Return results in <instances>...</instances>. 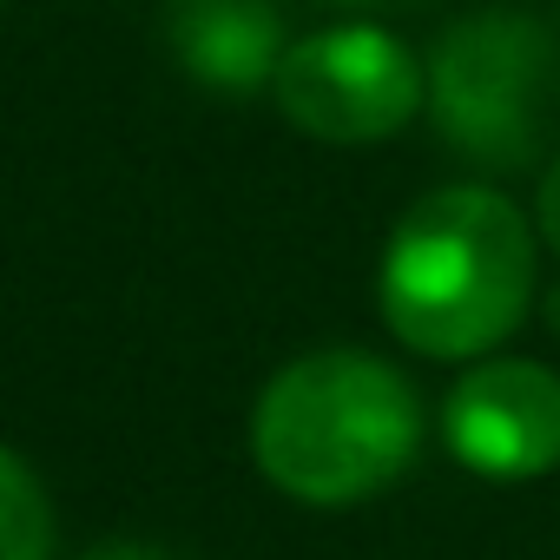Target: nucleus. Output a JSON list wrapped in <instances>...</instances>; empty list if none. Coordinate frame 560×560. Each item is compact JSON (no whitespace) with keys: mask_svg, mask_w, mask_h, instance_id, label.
<instances>
[{"mask_svg":"<svg viewBox=\"0 0 560 560\" xmlns=\"http://www.w3.org/2000/svg\"><path fill=\"white\" fill-rule=\"evenodd\" d=\"M540 231L494 185H442L416 198L376 264V311L409 357L481 363L534 311Z\"/></svg>","mask_w":560,"mask_h":560,"instance_id":"obj_1","label":"nucleus"},{"mask_svg":"<svg viewBox=\"0 0 560 560\" xmlns=\"http://www.w3.org/2000/svg\"><path fill=\"white\" fill-rule=\"evenodd\" d=\"M422 429V396L396 363L370 350H311L257 389L250 462L304 508H350L416 468Z\"/></svg>","mask_w":560,"mask_h":560,"instance_id":"obj_2","label":"nucleus"},{"mask_svg":"<svg viewBox=\"0 0 560 560\" xmlns=\"http://www.w3.org/2000/svg\"><path fill=\"white\" fill-rule=\"evenodd\" d=\"M435 132L475 165H534L560 113V40L527 14H468L422 60Z\"/></svg>","mask_w":560,"mask_h":560,"instance_id":"obj_3","label":"nucleus"},{"mask_svg":"<svg viewBox=\"0 0 560 560\" xmlns=\"http://www.w3.org/2000/svg\"><path fill=\"white\" fill-rule=\"evenodd\" d=\"M270 93L277 113L324 145H376L422 113L429 73L416 47L383 21H337L324 34L291 40Z\"/></svg>","mask_w":560,"mask_h":560,"instance_id":"obj_4","label":"nucleus"},{"mask_svg":"<svg viewBox=\"0 0 560 560\" xmlns=\"http://www.w3.org/2000/svg\"><path fill=\"white\" fill-rule=\"evenodd\" d=\"M442 442L481 481H540L560 468V376L534 357H481L442 396Z\"/></svg>","mask_w":560,"mask_h":560,"instance_id":"obj_5","label":"nucleus"},{"mask_svg":"<svg viewBox=\"0 0 560 560\" xmlns=\"http://www.w3.org/2000/svg\"><path fill=\"white\" fill-rule=\"evenodd\" d=\"M165 34L178 67L211 93H257L291 54L277 0H172Z\"/></svg>","mask_w":560,"mask_h":560,"instance_id":"obj_6","label":"nucleus"},{"mask_svg":"<svg viewBox=\"0 0 560 560\" xmlns=\"http://www.w3.org/2000/svg\"><path fill=\"white\" fill-rule=\"evenodd\" d=\"M0 560H54V501L14 448H0Z\"/></svg>","mask_w":560,"mask_h":560,"instance_id":"obj_7","label":"nucleus"},{"mask_svg":"<svg viewBox=\"0 0 560 560\" xmlns=\"http://www.w3.org/2000/svg\"><path fill=\"white\" fill-rule=\"evenodd\" d=\"M534 231H540V244L560 257V152L547 159V172H540V185H534Z\"/></svg>","mask_w":560,"mask_h":560,"instance_id":"obj_8","label":"nucleus"},{"mask_svg":"<svg viewBox=\"0 0 560 560\" xmlns=\"http://www.w3.org/2000/svg\"><path fill=\"white\" fill-rule=\"evenodd\" d=\"M86 560H172V553H159V547H139V540H113V547H93Z\"/></svg>","mask_w":560,"mask_h":560,"instance_id":"obj_9","label":"nucleus"},{"mask_svg":"<svg viewBox=\"0 0 560 560\" xmlns=\"http://www.w3.org/2000/svg\"><path fill=\"white\" fill-rule=\"evenodd\" d=\"M330 8H357V14H370V8H396V0H330Z\"/></svg>","mask_w":560,"mask_h":560,"instance_id":"obj_10","label":"nucleus"}]
</instances>
